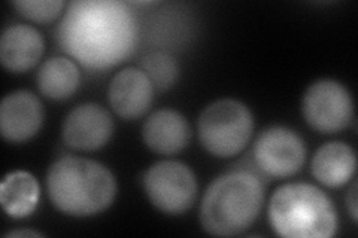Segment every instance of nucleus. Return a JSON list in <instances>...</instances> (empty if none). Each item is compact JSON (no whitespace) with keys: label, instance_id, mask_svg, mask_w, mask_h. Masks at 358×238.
<instances>
[{"label":"nucleus","instance_id":"1","mask_svg":"<svg viewBox=\"0 0 358 238\" xmlns=\"http://www.w3.org/2000/svg\"><path fill=\"white\" fill-rule=\"evenodd\" d=\"M60 48L90 70L110 69L136 48L138 21L118 0H78L57 29Z\"/></svg>","mask_w":358,"mask_h":238},{"label":"nucleus","instance_id":"2","mask_svg":"<svg viewBox=\"0 0 358 238\" xmlns=\"http://www.w3.org/2000/svg\"><path fill=\"white\" fill-rule=\"evenodd\" d=\"M48 195L54 207L76 218L105 211L117 195V180L110 170L81 156H63L47 176Z\"/></svg>","mask_w":358,"mask_h":238},{"label":"nucleus","instance_id":"3","mask_svg":"<svg viewBox=\"0 0 358 238\" xmlns=\"http://www.w3.org/2000/svg\"><path fill=\"white\" fill-rule=\"evenodd\" d=\"M264 202V186L250 170H231L212 182L201 200L200 223L208 234L236 237L257 221Z\"/></svg>","mask_w":358,"mask_h":238},{"label":"nucleus","instance_id":"4","mask_svg":"<svg viewBox=\"0 0 358 238\" xmlns=\"http://www.w3.org/2000/svg\"><path fill=\"white\" fill-rule=\"evenodd\" d=\"M272 230L285 238H330L338 231V213L326 192L310 184L279 186L268 202Z\"/></svg>","mask_w":358,"mask_h":238},{"label":"nucleus","instance_id":"5","mask_svg":"<svg viewBox=\"0 0 358 238\" xmlns=\"http://www.w3.org/2000/svg\"><path fill=\"white\" fill-rule=\"evenodd\" d=\"M252 131L251 110L234 98L214 101L199 118L200 143L217 158H231L241 154L248 146Z\"/></svg>","mask_w":358,"mask_h":238},{"label":"nucleus","instance_id":"6","mask_svg":"<svg viewBox=\"0 0 358 238\" xmlns=\"http://www.w3.org/2000/svg\"><path fill=\"white\" fill-rule=\"evenodd\" d=\"M143 188L152 206L166 214L185 213L197 197L193 170L172 160L152 164L143 176Z\"/></svg>","mask_w":358,"mask_h":238},{"label":"nucleus","instance_id":"7","mask_svg":"<svg viewBox=\"0 0 358 238\" xmlns=\"http://www.w3.org/2000/svg\"><path fill=\"white\" fill-rule=\"evenodd\" d=\"M301 109L308 126L321 134L342 131L348 127L354 115L350 91L333 79L313 82L306 89Z\"/></svg>","mask_w":358,"mask_h":238},{"label":"nucleus","instance_id":"8","mask_svg":"<svg viewBox=\"0 0 358 238\" xmlns=\"http://www.w3.org/2000/svg\"><path fill=\"white\" fill-rule=\"evenodd\" d=\"M254 161L268 177H289L306 161V146L300 135L287 127H268L254 144Z\"/></svg>","mask_w":358,"mask_h":238},{"label":"nucleus","instance_id":"9","mask_svg":"<svg viewBox=\"0 0 358 238\" xmlns=\"http://www.w3.org/2000/svg\"><path fill=\"white\" fill-rule=\"evenodd\" d=\"M63 142L75 151H97L114 134L109 112L96 103L76 106L63 124Z\"/></svg>","mask_w":358,"mask_h":238},{"label":"nucleus","instance_id":"10","mask_svg":"<svg viewBox=\"0 0 358 238\" xmlns=\"http://www.w3.org/2000/svg\"><path fill=\"white\" fill-rule=\"evenodd\" d=\"M43 124L41 100L26 89L10 93L0 105V131L13 143H22L35 137Z\"/></svg>","mask_w":358,"mask_h":238},{"label":"nucleus","instance_id":"11","mask_svg":"<svg viewBox=\"0 0 358 238\" xmlns=\"http://www.w3.org/2000/svg\"><path fill=\"white\" fill-rule=\"evenodd\" d=\"M109 105L126 121L143 117L152 105L154 87L145 73L136 67L118 72L109 84Z\"/></svg>","mask_w":358,"mask_h":238},{"label":"nucleus","instance_id":"12","mask_svg":"<svg viewBox=\"0 0 358 238\" xmlns=\"http://www.w3.org/2000/svg\"><path fill=\"white\" fill-rule=\"evenodd\" d=\"M192 137L188 121L173 109L154 112L142 127V139L148 149L159 155L181 152Z\"/></svg>","mask_w":358,"mask_h":238},{"label":"nucleus","instance_id":"13","mask_svg":"<svg viewBox=\"0 0 358 238\" xmlns=\"http://www.w3.org/2000/svg\"><path fill=\"white\" fill-rule=\"evenodd\" d=\"M43 48V38L35 27L15 24L8 27L0 39V60L8 70L22 73L39 63Z\"/></svg>","mask_w":358,"mask_h":238},{"label":"nucleus","instance_id":"14","mask_svg":"<svg viewBox=\"0 0 358 238\" xmlns=\"http://www.w3.org/2000/svg\"><path fill=\"white\" fill-rule=\"evenodd\" d=\"M312 174L320 184L329 188H339L348 184L355 174L357 156L350 144L330 142L322 144L310 163Z\"/></svg>","mask_w":358,"mask_h":238},{"label":"nucleus","instance_id":"15","mask_svg":"<svg viewBox=\"0 0 358 238\" xmlns=\"http://www.w3.org/2000/svg\"><path fill=\"white\" fill-rule=\"evenodd\" d=\"M41 189L36 177L24 170L5 176L0 185V204L13 219L27 218L36 210Z\"/></svg>","mask_w":358,"mask_h":238},{"label":"nucleus","instance_id":"16","mask_svg":"<svg viewBox=\"0 0 358 238\" xmlns=\"http://www.w3.org/2000/svg\"><path fill=\"white\" fill-rule=\"evenodd\" d=\"M80 69L66 57H52L47 60L38 73L41 93L51 100H66L75 94L80 87Z\"/></svg>","mask_w":358,"mask_h":238},{"label":"nucleus","instance_id":"17","mask_svg":"<svg viewBox=\"0 0 358 238\" xmlns=\"http://www.w3.org/2000/svg\"><path fill=\"white\" fill-rule=\"evenodd\" d=\"M139 69L150 79L154 88L164 91L172 88L179 77V66L171 54L151 52L145 55Z\"/></svg>","mask_w":358,"mask_h":238},{"label":"nucleus","instance_id":"18","mask_svg":"<svg viewBox=\"0 0 358 238\" xmlns=\"http://www.w3.org/2000/svg\"><path fill=\"white\" fill-rule=\"evenodd\" d=\"M18 13L30 21L51 22L63 13L62 0H18L13 3Z\"/></svg>","mask_w":358,"mask_h":238},{"label":"nucleus","instance_id":"19","mask_svg":"<svg viewBox=\"0 0 358 238\" xmlns=\"http://www.w3.org/2000/svg\"><path fill=\"white\" fill-rule=\"evenodd\" d=\"M346 202H348V210L354 222L358 219V198H357V182L352 184L350 194L346 195Z\"/></svg>","mask_w":358,"mask_h":238},{"label":"nucleus","instance_id":"20","mask_svg":"<svg viewBox=\"0 0 358 238\" xmlns=\"http://www.w3.org/2000/svg\"><path fill=\"white\" fill-rule=\"evenodd\" d=\"M5 237L10 238V237H45V235L42 232L33 231V230H14V231L6 232Z\"/></svg>","mask_w":358,"mask_h":238}]
</instances>
